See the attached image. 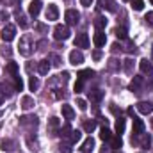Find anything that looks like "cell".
Returning a JSON list of instances; mask_svg holds the SVG:
<instances>
[{"instance_id": "1", "label": "cell", "mask_w": 153, "mask_h": 153, "mask_svg": "<svg viewBox=\"0 0 153 153\" xmlns=\"http://www.w3.org/2000/svg\"><path fill=\"white\" fill-rule=\"evenodd\" d=\"M34 41H32V38L27 34V36H23V38L20 39V45H18V48H20V53L22 55H25V57H29L30 53H32V50H34Z\"/></svg>"}, {"instance_id": "2", "label": "cell", "mask_w": 153, "mask_h": 153, "mask_svg": "<svg viewBox=\"0 0 153 153\" xmlns=\"http://www.w3.org/2000/svg\"><path fill=\"white\" fill-rule=\"evenodd\" d=\"M71 36V32H70V29H68V25H55V29H53V38L57 39V41H66V39Z\"/></svg>"}, {"instance_id": "3", "label": "cell", "mask_w": 153, "mask_h": 153, "mask_svg": "<svg viewBox=\"0 0 153 153\" xmlns=\"http://www.w3.org/2000/svg\"><path fill=\"white\" fill-rule=\"evenodd\" d=\"M0 36H2V39H4V43H9V41H13V39L16 38V27H14L13 23H7V25L2 29Z\"/></svg>"}, {"instance_id": "4", "label": "cell", "mask_w": 153, "mask_h": 153, "mask_svg": "<svg viewBox=\"0 0 153 153\" xmlns=\"http://www.w3.org/2000/svg\"><path fill=\"white\" fill-rule=\"evenodd\" d=\"M64 18H66V23L68 25H76L80 22V13L76 9H68L64 13Z\"/></svg>"}, {"instance_id": "5", "label": "cell", "mask_w": 153, "mask_h": 153, "mask_svg": "<svg viewBox=\"0 0 153 153\" xmlns=\"http://www.w3.org/2000/svg\"><path fill=\"white\" fill-rule=\"evenodd\" d=\"M132 121H134L132 134H134V135H141V134H144V123H143V119H139L137 116H132Z\"/></svg>"}, {"instance_id": "6", "label": "cell", "mask_w": 153, "mask_h": 153, "mask_svg": "<svg viewBox=\"0 0 153 153\" xmlns=\"http://www.w3.org/2000/svg\"><path fill=\"white\" fill-rule=\"evenodd\" d=\"M75 46L76 48H89V36L85 34V32H82V34H78L75 38Z\"/></svg>"}, {"instance_id": "7", "label": "cell", "mask_w": 153, "mask_h": 153, "mask_svg": "<svg viewBox=\"0 0 153 153\" xmlns=\"http://www.w3.org/2000/svg\"><path fill=\"white\" fill-rule=\"evenodd\" d=\"M46 20L48 22H53V20H57L59 18V9H57V5L55 4H50L48 7H46Z\"/></svg>"}, {"instance_id": "8", "label": "cell", "mask_w": 153, "mask_h": 153, "mask_svg": "<svg viewBox=\"0 0 153 153\" xmlns=\"http://www.w3.org/2000/svg\"><path fill=\"white\" fill-rule=\"evenodd\" d=\"M70 62H71L73 66H80V64L84 62V55H82V52H78V50L70 52Z\"/></svg>"}, {"instance_id": "9", "label": "cell", "mask_w": 153, "mask_h": 153, "mask_svg": "<svg viewBox=\"0 0 153 153\" xmlns=\"http://www.w3.org/2000/svg\"><path fill=\"white\" fill-rule=\"evenodd\" d=\"M20 125L22 126H36L38 125V116H22Z\"/></svg>"}, {"instance_id": "10", "label": "cell", "mask_w": 153, "mask_h": 153, "mask_svg": "<svg viewBox=\"0 0 153 153\" xmlns=\"http://www.w3.org/2000/svg\"><path fill=\"white\" fill-rule=\"evenodd\" d=\"M93 43H94L98 48H102V46L107 43V36H105V32H103V30H98V32L93 36Z\"/></svg>"}, {"instance_id": "11", "label": "cell", "mask_w": 153, "mask_h": 153, "mask_svg": "<svg viewBox=\"0 0 153 153\" xmlns=\"http://www.w3.org/2000/svg\"><path fill=\"white\" fill-rule=\"evenodd\" d=\"M137 111L141 114H152L153 112V103L152 102H139L137 103Z\"/></svg>"}, {"instance_id": "12", "label": "cell", "mask_w": 153, "mask_h": 153, "mask_svg": "<svg viewBox=\"0 0 153 153\" xmlns=\"http://www.w3.org/2000/svg\"><path fill=\"white\" fill-rule=\"evenodd\" d=\"M41 5H43V4H41V0H32V2H30V5H29V14L36 18L39 13H41Z\"/></svg>"}, {"instance_id": "13", "label": "cell", "mask_w": 153, "mask_h": 153, "mask_svg": "<svg viewBox=\"0 0 153 153\" xmlns=\"http://www.w3.org/2000/svg\"><path fill=\"white\" fill-rule=\"evenodd\" d=\"M0 150H4V152H14V150H16V141H13V139H4V141L0 143Z\"/></svg>"}, {"instance_id": "14", "label": "cell", "mask_w": 153, "mask_h": 153, "mask_svg": "<svg viewBox=\"0 0 153 153\" xmlns=\"http://www.w3.org/2000/svg\"><path fill=\"white\" fill-rule=\"evenodd\" d=\"M93 148H94V139L89 135L82 144H80V152H84V153H89V152H93Z\"/></svg>"}, {"instance_id": "15", "label": "cell", "mask_w": 153, "mask_h": 153, "mask_svg": "<svg viewBox=\"0 0 153 153\" xmlns=\"http://www.w3.org/2000/svg\"><path fill=\"white\" fill-rule=\"evenodd\" d=\"M139 68H141V71H143L144 75H150V73L153 71V66H152V62H150L148 59H141Z\"/></svg>"}, {"instance_id": "16", "label": "cell", "mask_w": 153, "mask_h": 153, "mask_svg": "<svg viewBox=\"0 0 153 153\" xmlns=\"http://www.w3.org/2000/svg\"><path fill=\"white\" fill-rule=\"evenodd\" d=\"M61 111H62V116H64L68 121H71V119L75 117V111H73V107H71V105H66V103H64V105L61 107Z\"/></svg>"}, {"instance_id": "17", "label": "cell", "mask_w": 153, "mask_h": 153, "mask_svg": "<svg viewBox=\"0 0 153 153\" xmlns=\"http://www.w3.org/2000/svg\"><path fill=\"white\" fill-rule=\"evenodd\" d=\"M34 105H36V102H34L32 96H23V98H22V109H23V111H29V109H32Z\"/></svg>"}, {"instance_id": "18", "label": "cell", "mask_w": 153, "mask_h": 153, "mask_svg": "<svg viewBox=\"0 0 153 153\" xmlns=\"http://www.w3.org/2000/svg\"><path fill=\"white\" fill-rule=\"evenodd\" d=\"M38 71L41 75H48V71H50V62H48L46 59H43V61L38 62Z\"/></svg>"}, {"instance_id": "19", "label": "cell", "mask_w": 153, "mask_h": 153, "mask_svg": "<svg viewBox=\"0 0 153 153\" xmlns=\"http://www.w3.org/2000/svg\"><path fill=\"white\" fill-rule=\"evenodd\" d=\"M102 98H103V91H100V89H93V91H89V100H91V102L98 103Z\"/></svg>"}, {"instance_id": "20", "label": "cell", "mask_w": 153, "mask_h": 153, "mask_svg": "<svg viewBox=\"0 0 153 153\" xmlns=\"http://www.w3.org/2000/svg\"><path fill=\"white\" fill-rule=\"evenodd\" d=\"M82 128H84V132L93 134V132L96 130V121H93V119H85V121H84V125H82Z\"/></svg>"}, {"instance_id": "21", "label": "cell", "mask_w": 153, "mask_h": 153, "mask_svg": "<svg viewBox=\"0 0 153 153\" xmlns=\"http://www.w3.org/2000/svg\"><path fill=\"white\" fill-rule=\"evenodd\" d=\"M94 27H96V30H103L107 27V18L105 16H96L94 18Z\"/></svg>"}, {"instance_id": "22", "label": "cell", "mask_w": 153, "mask_h": 153, "mask_svg": "<svg viewBox=\"0 0 153 153\" xmlns=\"http://www.w3.org/2000/svg\"><path fill=\"white\" fill-rule=\"evenodd\" d=\"M100 7L111 11V13H116V2L114 0H100Z\"/></svg>"}, {"instance_id": "23", "label": "cell", "mask_w": 153, "mask_h": 153, "mask_svg": "<svg viewBox=\"0 0 153 153\" xmlns=\"http://www.w3.org/2000/svg\"><path fill=\"white\" fill-rule=\"evenodd\" d=\"M18 70H20V68H18V64H16V62H13V61L5 64V71H7L9 75H13V76L18 75Z\"/></svg>"}, {"instance_id": "24", "label": "cell", "mask_w": 153, "mask_h": 153, "mask_svg": "<svg viewBox=\"0 0 153 153\" xmlns=\"http://www.w3.org/2000/svg\"><path fill=\"white\" fill-rule=\"evenodd\" d=\"M139 137H141V146L143 148H150L152 146V135L150 134H141Z\"/></svg>"}, {"instance_id": "25", "label": "cell", "mask_w": 153, "mask_h": 153, "mask_svg": "<svg viewBox=\"0 0 153 153\" xmlns=\"http://www.w3.org/2000/svg\"><path fill=\"white\" fill-rule=\"evenodd\" d=\"M143 82H144V78H143V76H134V80L130 82V89H132V91H137V89L141 87V84H143Z\"/></svg>"}, {"instance_id": "26", "label": "cell", "mask_w": 153, "mask_h": 153, "mask_svg": "<svg viewBox=\"0 0 153 153\" xmlns=\"http://www.w3.org/2000/svg\"><path fill=\"white\" fill-rule=\"evenodd\" d=\"M100 139H102V141H111V139H112V134H111V130H109L105 125H103V128L100 130Z\"/></svg>"}, {"instance_id": "27", "label": "cell", "mask_w": 153, "mask_h": 153, "mask_svg": "<svg viewBox=\"0 0 153 153\" xmlns=\"http://www.w3.org/2000/svg\"><path fill=\"white\" fill-rule=\"evenodd\" d=\"M125 126H126V123H125V119H123V117H117V121H116V134H119V135H121V134H123V132H125Z\"/></svg>"}, {"instance_id": "28", "label": "cell", "mask_w": 153, "mask_h": 153, "mask_svg": "<svg viewBox=\"0 0 153 153\" xmlns=\"http://www.w3.org/2000/svg\"><path fill=\"white\" fill-rule=\"evenodd\" d=\"M123 146V139H121V135H116L111 139V148H114V150H119Z\"/></svg>"}, {"instance_id": "29", "label": "cell", "mask_w": 153, "mask_h": 153, "mask_svg": "<svg viewBox=\"0 0 153 153\" xmlns=\"http://www.w3.org/2000/svg\"><path fill=\"white\" fill-rule=\"evenodd\" d=\"M76 76L82 78V80H85V78H93V76H94V71H93V70H82Z\"/></svg>"}, {"instance_id": "30", "label": "cell", "mask_w": 153, "mask_h": 153, "mask_svg": "<svg viewBox=\"0 0 153 153\" xmlns=\"http://www.w3.org/2000/svg\"><path fill=\"white\" fill-rule=\"evenodd\" d=\"M130 4H132L134 11H143L144 9V2L143 0H130Z\"/></svg>"}, {"instance_id": "31", "label": "cell", "mask_w": 153, "mask_h": 153, "mask_svg": "<svg viewBox=\"0 0 153 153\" xmlns=\"http://www.w3.org/2000/svg\"><path fill=\"white\" fill-rule=\"evenodd\" d=\"M71 132H73V130H71V126H70V125H64V126H61V130H59V135H61V137H68Z\"/></svg>"}, {"instance_id": "32", "label": "cell", "mask_w": 153, "mask_h": 153, "mask_svg": "<svg viewBox=\"0 0 153 153\" xmlns=\"http://www.w3.org/2000/svg\"><path fill=\"white\" fill-rule=\"evenodd\" d=\"M114 34H116V38H119V39H126V30H125L123 27L114 29Z\"/></svg>"}, {"instance_id": "33", "label": "cell", "mask_w": 153, "mask_h": 153, "mask_svg": "<svg viewBox=\"0 0 153 153\" xmlns=\"http://www.w3.org/2000/svg\"><path fill=\"white\" fill-rule=\"evenodd\" d=\"M29 87H30V91H36L39 87V80L36 76H30V80H29Z\"/></svg>"}, {"instance_id": "34", "label": "cell", "mask_w": 153, "mask_h": 153, "mask_svg": "<svg viewBox=\"0 0 153 153\" xmlns=\"http://www.w3.org/2000/svg\"><path fill=\"white\" fill-rule=\"evenodd\" d=\"M48 59L52 61V64H53V66H61V57H59L57 53H50V55H48Z\"/></svg>"}, {"instance_id": "35", "label": "cell", "mask_w": 153, "mask_h": 153, "mask_svg": "<svg viewBox=\"0 0 153 153\" xmlns=\"http://www.w3.org/2000/svg\"><path fill=\"white\" fill-rule=\"evenodd\" d=\"M125 71H126L128 75L134 71V61H132V59H126V61H125Z\"/></svg>"}, {"instance_id": "36", "label": "cell", "mask_w": 153, "mask_h": 153, "mask_svg": "<svg viewBox=\"0 0 153 153\" xmlns=\"http://www.w3.org/2000/svg\"><path fill=\"white\" fill-rule=\"evenodd\" d=\"M14 89H16V91H22V89H23V80L18 75H14Z\"/></svg>"}, {"instance_id": "37", "label": "cell", "mask_w": 153, "mask_h": 153, "mask_svg": "<svg viewBox=\"0 0 153 153\" xmlns=\"http://www.w3.org/2000/svg\"><path fill=\"white\" fill-rule=\"evenodd\" d=\"M18 23H20V27H23V29H27V27H29V22H27V16H23V14H18Z\"/></svg>"}, {"instance_id": "38", "label": "cell", "mask_w": 153, "mask_h": 153, "mask_svg": "<svg viewBox=\"0 0 153 153\" xmlns=\"http://www.w3.org/2000/svg\"><path fill=\"white\" fill-rule=\"evenodd\" d=\"M59 152L61 153H71L73 152V148H71L70 143H66V144H61V146H59Z\"/></svg>"}, {"instance_id": "39", "label": "cell", "mask_w": 153, "mask_h": 153, "mask_svg": "<svg viewBox=\"0 0 153 153\" xmlns=\"http://www.w3.org/2000/svg\"><path fill=\"white\" fill-rule=\"evenodd\" d=\"M82 139V132L80 130H73L71 132V143H78Z\"/></svg>"}, {"instance_id": "40", "label": "cell", "mask_w": 153, "mask_h": 153, "mask_svg": "<svg viewBox=\"0 0 153 153\" xmlns=\"http://www.w3.org/2000/svg\"><path fill=\"white\" fill-rule=\"evenodd\" d=\"M76 105H78V109H80V111H87V102H85V100L76 98Z\"/></svg>"}, {"instance_id": "41", "label": "cell", "mask_w": 153, "mask_h": 153, "mask_svg": "<svg viewBox=\"0 0 153 153\" xmlns=\"http://www.w3.org/2000/svg\"><path fill=\"white\" fill-rule=\"evenodd\" d=\"M82 89H84V80H82V78H76V82H75V93H82Z\"/></svg>"}, {"instance_id": "42", "label": "cell", "mask_w": 153, "mask_h": 153, "mask_svg": "<svg viewBox=\"0 0 153 153\" xmlns=\"http://www.w3.org/2000/svg\"><path fill=\"white\" fill-rule=\"evenodd\" d=\"M48 125H50V128H57L59 126V119L57 117H50L48 119Z\"/></svg>"}, {"instance_id": "43", "label": "cell", "mask_w": 153, "mask_h": 153, "mask_svg": "<svg viewBox=\"0 0 153 153\" xmlns=\"http://www.w3.org/2000/svg\"><path fill=\"white\" fill-rule=\"evenodd\" d=\"M126 52H135V45L132 43V41H126V48H125Z\"/></svg>"}, {"instance_id": "44", "label": "cell", "mask_w": 153, "mask_h": 153, "mask_svg": "<svg viewBox=\"0 0 153 153\" xmlns=\"http://www.w3.org/2000/svg\"><path fill=\"white\" fill-rule=\"evenodd\" d=\"M93 59H94V61H100V59H102V50L96 48V50L93 52Z\"/></svg>"}, {"instance_id": "45", "label": "cell", "mask_w": 153, "mask_h": 153, "mask_svg": "<svg viewBox=\"0 0 153 153\" xmlns=\"http://www.w3.org/2000/svg\"><path fill=\"white\" fill-rule=\"evenodd\" d=\"M109 68H111V70H117V68H119V64H117L116 59H111V61H109Z\"/></svg>"}, {"instance_id": "46", "label": "cell", "mask_w": 153, "mask_h": 153, "mask_svg": "<svg viewBox=\"0 0 153 153\" xmlns=\"http://www.w3.org/2000/svg\"><path fill=\"white\" fill-rule=\"evenodd\" d=\"M144 20H146V22H148V23H150V25L153 27V13H146V16H144Z\"/></svg>"}, {"instance_id": "47", "label": "cell", "mask_w": 153, "mask_h": 153, "mask_svg": "<svg viewBox=\"0 0 153 153\" xmlns=\"http://www.w3.org/2000/svg\"><path fill=\"white\" fill-rule=\"evenodd\" d=\"M36 29H38L39 32H45V30H46V27H45L43 23H36Z\"/></svg>"}, {"instance_id": "48", "label": "cell", "mask_w": 153, "mask_h": 153, "mask_svg": "<svg viewBox=\"0 0 153 153\" xmlns=\"http://www.w3.org/2000/svg\"><path fill=\"white\" fill-rule=\"evenodd\" d=\"M2 53H4V55H11V48H9V46H4V48H2Z\"/></svg>"}, {"instance_id": "49", "label": "cell", "mask_w": 153, "mask_h": 153, "mask_svg": "<svg viewBox=\"0 0 153 153\" xmlns=\"http://www.w3.org/2000/svg\"><path fill=\"white\" fill-rule=\"evenodd\" d=\"M7 16H9V14H7L5 11H0V22H4V20H7Z\"/></svg>"}, {"instance_id": "50", "label": "cell", "mask_w": 153, "mask_h": 153, "mask_svg": "<svg viewBox=\"0 0 153 153\" xmlns=\"http://www.w3.org/2000/svg\"><path fill=\"white\" fill-rule=\"evenodd\" d=\"M80 4H82V5H85V7H89V5L93 4V0H80Z\"/></svg>"}, {"instance_id": "51", "label": "cell", "mask_w": 153, "mask_h": 153, "mask_svg": "<svg viewBox=\"0 0 153 153\" xmlns=\"http://www.w3.org/2000/svg\"><path fill=\"white\" fill-rule=\"evenodd\" d=\"M121 48H123V46H121V45H117V43L112 45V52H117V50H121Z\"/></svg>"}, {"instance_id": "52", "label": "cell", "mask_w": 153, "mask_h": 153, "mask_svg": "<svg viewBox=\"0 0 153 153\" xmlns=\"http://www.w3.org/2000/svg\"><path fill=\"white\" fill-rule=\"evenodd\" d=\"M4 100H5V96H4V94H2V93H0V105H2V103H4Z\"/></svg>"}, {"instance_id": "53", "label": "cell", "mask_w": 153, "mask_h": 153, "mask_svg": "<svg viewBox=\"0 0 153 153\" xmlns=\"http://www.w3.org/2000/svg\"><path fill=\"white\" fill-rule=\"evenodd\" d=\"M150 123H152V128H153V117H152V121H150Z\"/></svg>"}, {"instance_id": "54", "label": "cell", "mask_w": 153, "mask_h": 153, "mask_svg": "<svg viewBox=\"0 0 153 153\" xmlns=\"http://www.w3.org/2000/svg\"><path fill=\"white\" fill-rule=\"evenodd\" d=\"M114 153H121V152H117V150H116V152H114Z\"/></svg>"}, {"instance_id": "55", "label": "cell", "mask_w": 153, "mask_h": 153, "mask_svg": "<svg viewBox=\"0 0 153 153\" xmlns=\"http://www.w3.org/2000/svg\"><path fill=\"white\" fill-rule=\"evenodd\" d=\"M123 2H130V0H123Z\"/></svg>"}, {"instance_id": "56", "label": "cell", "mask_w": 153, "mask_h": 153, "mask_svg": "<svg viewBox=\"0 0 153 153\" xmlns=\"http://www.w3.org/2000/svg\"><path fill=\"white\" fill-rule=\"evenodd\" d=\"M150 2H152V5H153V0H150Z\"/></svg>"}, {"instance_id": "57", "label": "cell", "mask_w": 153, "mask_h": 153, "mask_svg": "<svg viewBox=\"0 0 153 153\" xmlns=\"http://www.w3.org/2000/svg\"><path fill=\"white\" fill-rule=\"evenodd\" d=\"M0 116H2V111H0Z\"/></svg>"}]
</instances>
